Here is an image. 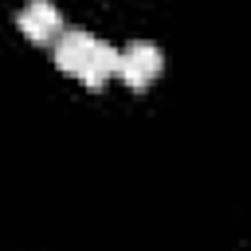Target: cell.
I'll return each instance as SVG.
<instances>
[{"mask_svg":"<svg viewBox=\"0 0 251 251\" xmlns=\"http://www.w3.org/2000/svg\"><path fill=\"white\" fill-rule=\"evenodd\" d=\"M55 67L82 78L86 86H102L110 75H118V51L82 27H63L55 39Z\"/></svg>","mask_w":251,"mask_h":251,"instance_id":"1","label":"cell"},{"mask_svg":"<svg viewBox=\"0 0 251 251\" xmlns=\"http://www.w3.org/2000/svg\"><path fill=\"white\" fill-rule=\"evenodd\" d=\"M161 67H165V55L149 39H133V43H126V51H118V78L133 90L149 86L161 75Z\"/></svg>","mask_w":251,"mask_h":251,"instance_id":"2","label":"cell"},{"mask_svg":"<svg viewBox=\"0 0 251 251\" xmlns=\"http://www.w3.org/2000/svg\"><path fill=\"white\" fill-rule=\"evenodd\" d=\"M16 24H20V31L31 39V43H55L59 35H63V12L51 4V0H27L24 8H20V16H16Z\"/></svg>","mask_w":251,"mask_h":251,"instance_id":"3","label":"cell"}]
</instances>
